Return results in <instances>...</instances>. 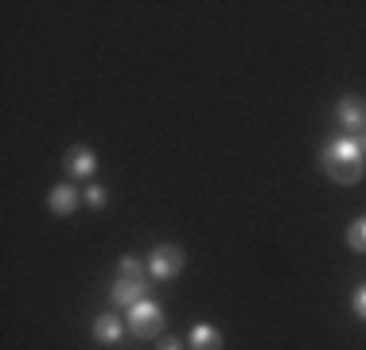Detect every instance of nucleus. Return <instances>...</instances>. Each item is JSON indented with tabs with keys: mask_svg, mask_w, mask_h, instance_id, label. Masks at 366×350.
<instances>
[{
	"mask_svg": "<svg viewBox=\"0 0 366 350\" xmlns=\"http://www.w3.org/2000/svg\"><path fill=\"white\" fill-rule=\"evenodd\" d=\"M320 168L331 183H339V187H351V183L362 179L366 171V152H362V140L359 136H339L331 140V144L320 152Z\"/></svg>",
	"mask_w": 366,
	"mask_h": 350,
	"instance_id": "f257e3e1",
	"label": "nucleus"
},
{
	"mask_svg": "<svg viewBox=\"0 0 366 350\" xmlns=\"http://www.w3.org/2000/svg\"><path fill=\"white\" fill-rule=\"evenodd\" d=\"M129 331L137 339H164V311L160 304L141 300L137 308H129Z\"/></svg>",
	"mask_w": 366,
	"mask_h": 350,
	"instance_id": "f03ea898",
	"label": "nucleus"
},
{
	"mask_svg": "<svg viewBox=\"0 0 366 350\" xmlns=\"http://www.w3.org/2000/svg\"><path fill=\"white\" fill-rule=\"evenodd\" d=\"M183 249L179 245H156L152 253H148V273H152L156 280H172L183 269Z\"/></svg>",
	"mask_w": 366,
	"mask_h": 350,
	"instance_id": "7ed1b4c3",
	"label": "nucleus"
},
{
	"mask_svg": "<svg viewBox=\"0 0 366 350\" xmlns=\"http://www.w3.org/2000/svg\"><path fill=\"white\" fill-rule=\"evenodd\" d=\"M144 292H148V280H125V276H117V280H113V288H109V300L117 304V308H137V304L144 300Z\"/></svg>",
	"mask_w": 366,
	"mask_h": 350,
	"instance_id": "20e7f679",
	"label": "nucleus"
},
{
	"mask_svg": "<svg viewBox=\"0 0 366 350\" xmlns=\"http://www.w3.org/2000/svg\"><path fill=\"white\" fill-rule=\"evenodd\" d=\"M63 168L71 179H90L94 171H98V156H94V148H86V144H78L66 152V160H63Z\"/></svg>",
	"mask_w": 366,
	"mask_h": 350,
	"instance_id": "39448f33",
	"label": "nucleus"
},
{
	"mask_svg": "<svg viewBox=\"0 0 366 350\" xmlns=\"http://www.w3.org/2000/svg\"><path fill=\"white\" fill-rule=\"evenodd\" d=\"M335 117H339V125H343L347 133H355V136L366 133V101L362 98H343Z\"/></svg>",
	"mask_w": 366,
	"mask_h": 350,
	"instance_id": "423d86ee",
	"label": "nucleus"
},
{
	"mask_svg": "<svg viewBox=\"0 0 366 350\" xmlns=\"http://www.w3.org/2000/svg\"><path fill=\"white\" fill-rule=\"evenodd\" d=\"M78 203H82V195L71 187V183H55L51 187V195H47V206H51V214H59V218H66V214H74Z\"/></svg>",
	"mask_w": 366,
	"mask_h": 350,
	"instance_id": "0eeeda50",
	"label": "nucleus"
},
{
	"mask_svg": "<svg viewBox=\"0 0 366 350\" xmlns=\"http://www.w3.org/2000/svg\"><path fill=\"white\" fill-rule=\"evenodd\" d=\"M121 335H125V327H121L117 315H98V319H94V339H98L102 346H117Z\"/></svg>",
	"mask_w": 366,
	"mask_h": 350,
	"instance_id": "6e6552de",
	"label": "nucleus"
},
{
	"mask_svg": "<svg viewBox=\"0 0 366 350\" xmlns=\"http://www.w3.org/2000/svg\"><path fill=\"white\" fill-rule=\"evenodd\" d=\"M187 343H191V350H222V331L211 327V323H195Z\"/></svg>",
	"mask_w": 366,
	"mask_h": 350,
	"instance_id": "1a4fd4ad",
	"label": "nucleus"
},
{
	"mask_svg": "<svg viewBox=\"0 0 366 350\" xmlns=\"http://www.w3.org/2000/svg\"><path fill=\"white\" fill-rule=\"evenodd\" d=\"M117 276H125V280H148V265H144L141 257H129V253H125V257L117 261Z\"/></svg>",
	"mask_w": 366,
	"mask_h": 350,
	"instance_id": "9d476101",
	"label": "nucleus"
},
{
	"mask_svg": "<svg viewBox=\"0 0 366 350\" xmlns=\"http://www.w3.org/2000/svg\"><path fill=\"white\" fill-rule=\"evenodd\" d=\"M347 245H351L355 253H366V218H355L351 230H347Z\"/></svg>",
	"mask_w": 366,
	"mask_h": 350,
	"instance_id": "9b49d317",
	"label": "nucleus"
},
{
	"mask_svg": "<svg viewBox=\"0 0 366 350\" xmlns=\"http://www.w3.org/2000/svg\"><path fill=\"white\" fill-rule=\"evenodd\" d=\"M82 199L90 206H106V187H102V183H90V187L82 191Z\"/></svg>",
	"mask_w": 366,
	"mask_h": 350,
	"instance_id": "f8f14e48",
	"label": "nucleus"
},
{
	"mask_svg": "<svg viewBox=\"0 0 366 350\" xmlns=\"http://www.w3.org/2000/svg\"><path fill=\"white\" fill-rule=\"evenodd\" d=\"M351 308H355V315H359V319H366V284H359V288H355V296H351Z\"/></svg>",
	"mask_w": 366,
	"mask_h": 350,
	"instance_id": "ddd939ff",
	"label": "nucleus"
},
{
	"mask_svg": "<svg viewBox=\"0 0 366 350\" xmlns=\"http://www.w3.org/2000/svg\"><path fill=\"white\" fill-rule=\"evenodd\" d=\"M160 350H183L179 339H160Z\"/></svg>",
	"mask_w": 366,
	"mask_h": 350,
	"instance_id": "4468645a",
	"label": "nucleus"
},
{
	"mask_svg": "<svg viewBox=\"0 0 366 350\" xmlns=\"http://www.w3.org/2000/svg\"><path fill=\"white\" fill-rule=\"evenodd\" d=\"M359 140H362V152H366V133H362V136H359Z\"/></svg>",
	"mask_w": 366,
	"mask_h": 350,
	"instance_id": "2eb2a0df",
	"label": "nucleus"
}]
</instances>
